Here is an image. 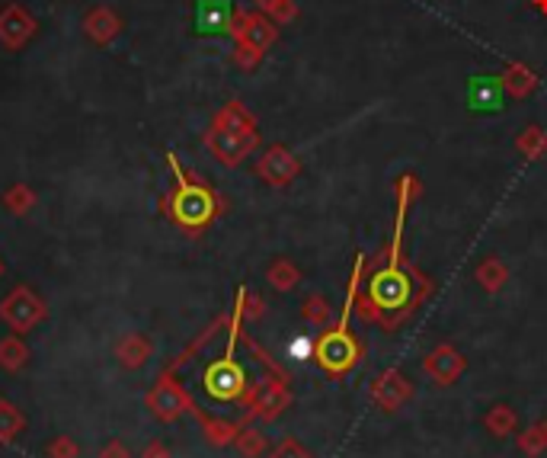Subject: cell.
<instances>
[{"mask_svg":"<svg viewBox=\"0 0 547 458\" xmlns=\"http://www.w3.org/2000/svg\"><path fill=\"white\" fill-rule=\"evenodd\" d=\"M326 317H330V311H326L324 301H320V298H310V301H308V321L310 324H320V327H324Z\"/></svg>","mask_w":547,"mask_h":458,"instance_id":"d4e9b609","label":"cell"},{"mask_svg":"<svg viewBox=\"0 0 547 458\" xmlns=\"http://www.w3.org/2000/svg\"><path fill=\"white\" fill-rule=\"evenodd\" d=\"M374 401L381 404L384 410H397L400 404L406 401V394H410V385H406L404 378L397 375V372H388L384 378H378V385H374Z\"/></svg>","mask_w":547,"mask_h":458,"instance_id":"30bf717a","label":"cell"},{"mask_svg":"<svg viewBox=\"0 0 547 458\" xmlns=\"http://www.w3.org/2000/svg\"><path fill=\"white\" fill-rule=\"evenodd\" d=\"M269 458H310V455H308V449H304L298 439H282L276 449H272Z\"/></svg>","mask_w":547,"mask_h":458,"instance_id":"603a6c76","label":"cell"},{"mask_svg":"<svg viewBox=\"0 0 547 458\" xmlns=\"http://www.w3.org/2000/svg\"><path fill=\"white\" fill-rule=\"evenodd\" d=\"M23 410H16L10 401H0V442H13L16 436L23 433Z\"/></svg>","mask_w":547,"mask_h":458,"instance_id":"4fadbf2b","label":"cell"},{"mask_svg":"<svg viewBox=\"0 0 547 458\" xmlns=\"http://www.w3.org/2000/svg\"><path fill=\"white\" fill-rule=\"evenodd\" d=\"M269 279H272L276 289H292L294 279H298V273H294V266H288L286 260H278V263L269 269Z\"/></svg>","mask_w":547,"mask_h":458,"instance_id":"7402d4cb","label":"cell"},{"mask_svg":"<svg viewBox=\"0 0 547 458\" xmlns=\"http://www.w3.org/2000/svg\"><path fill=\"white\" fill-rule=\"evenodd\" d=\"M151 356V346H148V340L138 337V333H132V337H125L119 343V362L125 366V369H138V366H144V359Z\"/></svg>","mask_w":547,"mask_h":458,"instance_id":"8fae6325","label":"cell"},{"mask_svg":"<svg viewBox=\"0 0 547 458\" xmlns=\"http://www.w3.org/2000/svg\"><path fill=\"white\" fill-rule=\"evenodd\" d=\"M148 407H151V414L157 420H164V423H173L182 410L189 407V401H186V394H182L180 388L170 382V378H160L157 388H154L151 398H148Z\"/></svg>","mask_w":547,"mask_h":458,"instance_id":"52a82bcc","label":"cell"},{"mask_svg":"<svg viewBox=\"0 0 547 458\" xmlns=\"http://www.w3.org/2000/svg\"><path fill=\"white\" fill-rule=\"evenodd\" d=\"M7 205H10V212H26L32 205V196H29V189H23V186H16L13 193L7 196Z\"/></svg>","mask_w":547,"mask_h":458,"instance_id":"cb8c5ba5","label":"cell"},{"mask_svg":"<svg viewBox=\"0 0 547 458\" xmlns=\"http://www.w3.org/2000/svg\"><path fill=\"white\" fill-rule=\"evenodd\" d=\"M292 404V394L282 382H262L253 394H250V414L262 420H276L282 410Z\"/></svg>","mask_w":547,"mask_h":458,"instance_id":"8992f818","label":"cell"},{"mask_svg":"<svg viewBox=\"0 0 547 458\" xmlns=\"http://www.w3.org/2000/svg\"><path fill=\"white\" fill-rule=\"evenodd\" d=\"M519 449H522L528 458L541 455V449H547V436H544V430H541V426H532V430H528V433H525V436H519Z\"/></svg>","mask_w":547,"mask_h":458,"instance_id":"d6986e66","label":"cell"},{"mask_svg":"<svg viewBox=\"0 0 547 458\" xmlns=\"http://www.w3.org/2000/svg\"><path fill=\"white\" fill-rule=\"evenodd\" d=\"M461 369H464V359L454 353L452 346H438L436 353L426 359V372L436 378L438 385H452L454 378L461 375Z\"/></svg>","mask_w":547,"mask_h":458,"instance_id":"9c48e42d","label":"cell"},{"mask_svg":"<svg viewBox=\"0 0 547 458\" xmlns=\"http://www.w3.org/2000/svg\"><path fill=\"white\" fill-rule=\"evenodd\" d=\"M406 298H410V279L400 273V266L390 263L388 269H381L372 279V305L381 311H394V308H404Z\"/></svg>","mask_w":547,"mask_h":458,"instance_id":"7a4b0ae2","label":"cell"},{"mask_svg":"<svg viewBox=\"0 0 547 458\" xmlns=\"http://www.w3.org/2000/svg\"><path fill=\"white\" fill-rule=\"evenodd\" d=\"M234 446H237V452L244 458H260L262 452H266V436H262L260 430H240Z\"/></svg>","mask_w":547,"mask_h":458,"instance_id":"ac0fdd59","label":"cell"},{"mask_svg":"<svg viewBox=\"0 0 547 458\" xmlns=\"http://www.w3.org/2000/svg\"><path fill=\"white\" fill-rule=\"evenodd\" d=\"M48 458H77L80 449H77V442L71 439V436H58V439L48 442Z\"/></svg>","mask_w":547,"mask_h":458,"instance_id":"44dd1931","label":"cell"},{"mask_svg":"<svg viewBox=\"0 0 547 458\" xmlns=\"http://www.w3.org/2000/svg\"><path fill=\"white\" fill-rule=\"evenodd\" d=\"M228 7H224L221 0H205L202 10H198V26L205 29V33H221L224 26H228Z\"/></svg>","mask_w":547,"mask_h":458,"instance_id":"7c38bea8","label":"cell"},{"mask_svg":"<svg viewBox=\"0 0 547 458\" xmlns=\"http://www.w3.org/2000/svg\"><path fill=\"white\" fill-rule=\"evenodd\" d=\"M202 433L212 446H230V442L237 439L240 426L228 423V420H202Z\"/></svg>","mask_w":547,"mask_h":458,"instance_id":"9a60e30c","label":"cell"},{"mask_svg":"<svg viewBox=\"0 0 547 458\" xmlns=\"http://www.w3.org/2000/svg\"><path fill=\"white\" fill-rule=\"evenodd\" d=\"M214 212V202L205 189H198V186H182V193L176 196V218H180L182 225H205L208 218Z\"/></svg>","mask_w":547,"mask_h":458,"instance_id":"5b68a950","label":"cell"},{"mask_svg":"<svg viewBox=\"0 0 547 458\" xmlns=\"http://www.w3.org/2000/svg\"><path fill=\"white\" fill-rule=\"evenodd\" d=\"M314 356H318V362L330 372V375H342V372H350L352 366H356L358 343L352 340L350 327H346V317H342L340 327L330 330V333H324V337L318 340Z\"/></svg>","mask_w":547,"mask_h":458,"instance_id":"6da1fadb","label":"cell"},{"mask_svg":"<svg viewBox=\"0 0 547 458\" xmlns=\"http://www.w3.org/2000/svg\"><path fill=\"white\" fill-rule=\"evenodd\" d=\"M26 359H29V350H26V343L20 337H7L0 343V366L7 372H20L26 366Z\"/></svg>","mask_w":547,"mask_h":458,"instance_id":"5bb4252c","label":"cell"},{"mask_svg":"<svg viewBox=\"0 0 547 458\" xmlns=\"http://www.w3.org/2000/svg\"><path fill=\"white\" fill-rule=\"evenodd\" d=\"M205 388L212 398H218V401H234V398H240L244 394V369H240L237 362L230 359H221L214 362L212 369L205 372Z\"/></svg>","mask_w":547,"mask_h":458,"instance_id":"3957f363","label":"cell"},{"mask_svg":"<svg viewBox=\"0 0 547 458\" xmlns=\"http://www.w3.org/2000/svg\"><path fill=\"white\" fill-rule=\"evenodd\" d=\"M468 106L477 113H496L503 109V84L490 74H480L474 77L468 87Z\"/></svg>","mask_w":547,"mask_h":458,"instance_id":"ba28073f","label":"cell"},{"mask_svg":"<svg viewBox=\"0 0 547 458\" xmlns=\"http://www.w3.org/2000/svg\"><path fill=\"white\" fill-rule=\"evenodd\" d=\"M141 458H170V449L164 442H151V446L141 452Z\"/></svg>","mask_w":547,"mask_h":458,"instance_id":"4316f807","label":"cell"},{"mask_svg":"<svg viewBox=\"0 0 547 458\" xmlns=\"http://www.w3.org/2000/svg\"><path fill=\"white\" fill-rule=\"evenodd\" d=\"M538 426H541V430H544V436H547V417H544V420H541V423H538Z\"/></svg>","mask_w":547,"mask_h":458,"instance_id":"f1b7e54d","label":"cell"},{"mask_svg":"<svg viewBox=\"0 0 547 458\" xmlns=\"http://www.w3.org/2000/svg\"><path fill=\"white\" fill-rule=\"evenodd\" d=\"M0 314H4V317L10 321V327L23 333V330H29L32 324H36V321L42 317V301H39L36 295H32L29 289H16L13 295H10L7 301H4Z\"/></svg>","mask_w":547,"mask_h":458,"instance_id":"277c9868","label":"cell"},{"mask_svg":"<svg viewBox=\"0 0 547 458\" xmlns=\"http://www.w3.org/2000/svg\"><path fill=\"white\" fill-rule=\"evenodd\" d=\"M487 430H490L493 436H509L512 430H516V414H512V407H506V404H500V407H490V414H487Z\"/></svg>","mask_w":547,"mask_h":458,"instance_id":"e0dca14e","label":"cell"},{"mask_svg":"<svg viewBox=\"0 0 547 458\" xmlns=\"http://www.w3.org/2000/svg\"><path fill=\"white\" fill-rule=\"evenodd\" d=\"M262 177H269V183H286L294 173V161H288L286 151H272L269 161H262Z\"/></svg>","mask_w":547,"mask_h":458,"instance_id":"2e32d148","label":"cell"},{"mask_svg":"<svg viewBox=\"0 0 547 458\" xmlns=\"http://www.w3.org/2000/svg\"><path fill=\"white\" fill-rule=\"evenodd\" d=\"M288 350H292L294 356H308L310 350H318V343H310L308 337H302V340H298V343H292V346H288Z\"/></svg>","mask_w":547,"mask_h":458,"instance_id":"83f0119b","label":"cell"},{"mask_svg":"<svg viewBox=\"0 0 547 458\" xmlns=\"http://www.w3.org/2000/svg\"><path fill=\"white\" fill-rule=\"evenodd\" d=\"M100 458H132V455H128L125 442L112 439V442H106V446H103V452H100Z\"/></svg>","mask_w":547,"mask_h":458,"instance_id":"484cf974","label":"cell"},{"mask_svg":"<svg viewBox=\"0 0 547 458\" xmlns=\"http://www.w3.org/2000/svg\"><path fill=\"white\" fill-rule=\"evenodd\" d=\"M477 279L484 282L487 289L490 292H496L503 285V279H506V269H503L500 263H496V260H487L484 266H480V273H477Z\"/></svg>","mask_w":547,"mask_h":458,"instance_id":"ffe728a7","label":"cell"}]
</instances>
